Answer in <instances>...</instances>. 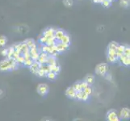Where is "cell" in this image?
<instances>
[{"instance_id":"cell-32","label":"cell","mask_w":130,"mask_h":121,"mask_svg":"<svg viewBox=\"0 0 130 121\" xmlns=\"http://www.w3.org/2000/svg\"><path fill=\"white\" fill-rule=\"evenodd\" d=\"M123 54L126 57H130V48L128 45H125L124 50V53Z\"/></svg>"},{"instance_id":"cell-5","label":"cell","mask_w":130,"mask_h":121,"mask_svg":"<svg viewBox=\"0 0 130 121\" xmlns=\"http://www.w3.org/2000/svg\"><path fill=\"white\" fill-rule=\"evenodd\" d=\"M107 60L109 63H115L118 61V57L116 56V50L107 49Z\"/></svg>"},{"instance_id":"cell-36","label":"cell","mask_w":130,"mask_h":121,"mask_svg":"<svg viewBox=\"0 0 130 121\" xmlns=\"http://www.w3.org/2000/svg\"><path fill=\"white\" fill-rule=\"evenodd\" d=\"M102 1H103V0H92V2L94 3H100V4H101Z\"/></svg>"},{"instance_id":"cell-13","label":"cell","mask_w":130,"mask_h":121,"mask_svg":"<svg viewBox=\"0 0 130 121\" xmlns=\"http://www.w3.org/2000/svg\"><path fill=\"white\" fill-rule=\"evenodd\" d=\"M118 61L119 62L121 65H124V66H129L130 65V57H126V56H124V54L121 56V57H120L118 58Z\"/></svg>"},{"instance_id":"cell-17","label":"cell","mask_w":130,"mask_h":121,"mask_svg":"<svg viewBox=\"0 0 130 121\" xmlns=\"http://www.w3.org/2000/svg\"><path fill=\"white\" fill-rule=\"evenodd\" d=\"M40 65L37 61H34L33 62V64L32 65V66L31 67H29V70H30V71L32 72V74H37V72L38 71V70L40 69Z\"/></svg>"},{"instance_id":"cell-29","label":"cell","mask_w":130,"mask_h":121,"mask_svg":"<svg viewBox=\"0 0 130 121\" xmlns=\"http://www.w3.org/2000/svg\"><path fill=\"white\" fill-rule=\"evenodd\" d=\"M83 91L86 93L88 96H90V95H91V94L93 92V89H92V87L91 86H87L86 88L83 90Z\"/></svg>"},{"instance_id":"cell-7","label":"cell","mask_w":130,"mask_h":121,"mask_svg":"<svg viewBox=\"0 0 130 121\" xmlns=\"http://www.w3.org/2000/svg\"><path fill=\"white\" fill-rule=\"evenodd\" d=\"M65 31L62 30V29H55V32H54V35H53V38H54L55 41L56 42H60L61 40L63 37V36L65 35Z\"/></svg>"},{"instance_id":"cell-37","label":"cell","mask_w":130,"mask_h":121,"mask_svg":"<svg viewBox=\"0 0 130 121\" xmlns=\"http://www.w3.org/2000/svg\"><path fill=\"white\" fill-rule=\"evenodd\" d=\"M109 1H110L111 3H112V2H114V1H116V0H109Z\"/></svg>"},{"instance_id":"cell-3","label":"cell","mask_w":130,"mask_h":121,"mask_svg":"<svg viewBox=\"0 0 130 121\" xmlns=\"http://www.w3.org/2000/svg\"><path fill=\"white\" fill-rule=\"evenodd\" d=\"M107 71H108V65L107 63H100L97 65V66L95 67V73L98 75L104 77L107 74Z\"/></svg>"},{"instance_id":"cell-9","label":"cell","mask_w":130,"mask_h":121,"mask_svg":"<svg viewBox=\"0 0 130 121\" xmlns=\"http://www.w3.org/2000/svg\"><path fill=\"white\" fill-rule=\"evenodd\" d=\"M89 97L90 96H88L83 91H81L76 93V98H75V99L79 100V101L86 102V101H87L89 99Z\"/></svg>"},{"instance_id":"cell-21","label":"cell","mask_w":130,"mask_h":121,"mask_svg":"<svg viewBox=\"0 0 130 121\" xmlns=\"http://www.w3.org/2000/svg\"><path fill=\"white\" fill-rule=\"evenodd\" d=\"M45 77L48 79V80H50V81H54L57 77V74H56L55 73H53L52 72V71H50V72H48L45 75Z\"/></svg>"},{"instance_id":"cell-39","label":"cell","mask_w":130,"mask_h":121,"mask_svg":"<svg viewBox=\"0 0 130 121\" xmlns=\"http://www.w3.org/2000/svg\"><path fill=\"white\" fill-rule=\"evenodd\" d=\"M0 94H3V91H2V90H0Z\"/></svg>"},{"instance_id":"cell-16","label":"cell","mask_w":130,"mask_h":121,"mask_svg":"<svg viewBox=\"0 0 130 121\" xmlns=\"http://www.w3.org/2000/svg\"><path fill=\"white\" fill-rule=\"evenodd\" d=\"M124 48H125V45H123V44H118L117 48H116V56H117L118 58L123 55Z\"/></svg>"},{"instance_id":"cell-11","label":"cell","mask_w":130,"mask_h":121,"mask_svg":"<svg viewBox=\"0 0 130 121\" xmlns=\"http://www.w3.org/2000/svg\"><path fill=\"white\" fill-rule=\"evenodd\" d=\"M48 57V54L46 53H43V52H40L39 53V57H38V59H37V62L40 65H43V64H45L46 63V60Z\"/></svg>"},{"instance_id":"cell-33","label":"cell","mask_w":130,"mask_h":121,"mask_svg":"<svg viewBox=\"0 0 130 121\" xmlns=\"http://www.w3.org/2000/svg\"><path fill=\"white\" fill-rule=\"evenodd\" d=\"M80 85H81V88H82L83 91V90H84L85 88H86L87 86H88V85H87L86 82H85L84 81H81V82H80Z\"/></svg>"},{"instance_id":"cell-20","label":"cell","mask_w":130,"mask_h":121,"mask_svg":"<svg viewBox=\"0 0 130 121\" xmlns=\"http://www.w3.org/2000/svg\"><path fill=\"white\" fill-rule=\"evenodd\" d=\"M24 43L28 47V48H31L34 47L35 45H37V44H36L33 39H27V40H25Z\"/></svg>"},{"instance_id":"cell-31","label":"cell","mask_w":130,"mask_h":121,"mask_svg":"<svg viewBox=\"0 0 130 121\" xmlns=\"http://www.w3.org/2000/svg\"><path fill=\"white\" fill-rule=\"evenodd\" d=\"M64 5L67 7H70L74 5V1L73 0H63Z\"/></svg>"},{"instance_id":"cell-26","label":"cell","mask_w":130,"mask_h":121,"mask_svg":"<svg viewBox=\"0 0 130 121\" xmlns=\"http://www.w3.org/2000/svg\"><path fill=\"white\" fill-rule=\"evenodd\" d=\"M33 62H34V61H33L32 59H31V58H29V59L24 61V64H23V65H24V66L29 68V67L32 66V65L33 64Z\"/></svg>"},{"instance_id":"cell-6","label":"cell","mask_w":130,"mask_h":121,"mask_svg":"<svg viewBox=\"0 0 130 121\" xmlns=\"http://www.w3.org/2000/svg\"><path fill=\"white\" fill-rule=\"evenodd\" d=\"M120 119H124V120H127L129 119L130 118V110L128 107H124V108L121 109L120 112Z\"/></svg>"},{"instance_id":"cell-22","label":"cell","mask_w":130,"mask_h":121,"mask_svg":"<svg viewBox=\"0 0 130 121\" xmlns=\"http://www.w3.org/2000/svg\"><path fill=\"white\" fill-rule=\"evenodd\" d=\"M118 44H119L117 42H116V41H111L108 44V45H107V49H110V50H116V48H117V46H118Z\"/></svg>"},{"instance_id":"cell-28","label":"cell","mask_w":130,"mask_h":121,"mask_svg":"<svg viewBox=\"0 0 130 121\" xmlns=\"http://www.w3.org/2000/svg\"><path fill=\"white\" fill-rule=\"evenodd\" d=\"M36 75L38 76L39 78H44V77H45L46 73L44 72V71L41 68H40V69L38 70V71L37 72V74H36Z\"/></svg>"},{"instance_id":"cell-19","label":"cell","mask_w":130,"mask_h":121,"mask_svg":"<svg viewBox=\"0 0 130 121\" xmlns=\"http://www.w3.org/2000/svg\"><path fill=\"white\" fill-rule=\"evenodd\" d=\"M49 67H50V70L52 71V72L55 73L56 74H58L61 72V65L58 63H57L55 65L49 66Z\"/></svg>"},{"instance_id":"cell-30","label":"cell","mask_w":130,"mask_h":121,"mask_svg":"<svg viewBox=\"0 0 130 121\" xmlns=\"http://www.w3.org/2000/svg\"><path fill=\"white\" fill-rule=\"evenodd\" d=\"M15 61L17 62V64L18 65H23L24 64V57L22 56V55H20L19 57H18L16 59H15Z\"/></svg>"},{"instance_id":"cell-23","label":"cell","mask_w":130,"mask_h":121,"mask_svg":"<svg viewBox=\"0 0 130 121\" xmlns=\"http://www.w3.org/2000/svg\"><path fill=\"white\" fill-rule=\"evenodd\" d=\"M129 4H130V0H120V5L121 7L128 8L129 7Z\"/></svg>"},{"instance_id":"cell-10","label":"cell","mask_w":130,"mask_h":121,"mask_svg":"<svg viewBox=\"0 0 130 121\" xmlns=\"http://www.w3.org/2000/svg\"><path fill=\"white\" fill-rule=\"evenodd\" d=\"M76 92L74 89L72 87H69L66 90V95L67 98H70V99H75L76 98Z\"/></svg>"},{"instance_id":"cell-18","label":"cell","mask_w":130,"mask_h":121,"mask_svg":"<svg viewBox=\"0 0 130 121\" xmlns=\"http://www.w3.org/2000/svg\"><path fill=\"white\" fill-rule=\"evenodd\" d=\"M60 42L62 43V44H67V45H70V36L67 33H65V35L63 36V37H62V39L61 40Z\"/></svg>"},{"instance_id":"cell-1","label":"cell","mask_w":130,"mask_h":121,"mask_svg":"<svg viewBox=\"0 0 130 121\" xmlns=\"http://www.w3.org/2000/svg\"><path fill=\"white\" fill-rule=\"evenodd\" d=\"M18 67L19 65L13 58H10V59L6 58L0 61V72H8V71L15 70Z\"/></svg>"},{"instance_id":"cell-38","label":"cell","mask_w":130,"mask_h":121,"mask_svg":"<svg viewBox=\"0 0 130 121\" xmlns=\"http://www.w3.org/2000/svg\"><path fill=\"white\" fill-rule=\"evenodd\" d=\"M43 121H51L50 119H44V120H43Z\"/></svg>"},{"instance_id":"cell-14","label":"cell","mask_w":130,"mask_h":121,"mask_svg":"<svg viewBox=\"0 0 130 121\" xmlns=\"http://www.w3.org/2000/svg\"><path fill=\"white\" fill-rule=\"evenodd\" d=\"M84 82H86L88 86L91 87L94 84V82H95V76L92 75V74H87L84 79Z\"/></svg>"},{"instance_id":"cell-27","label":"cell","mask_w":130,"mask_h":121,"mask_svg":"<svg viewBox=\"0 0 130 121\" xmlns=\"http://www.w3.org/2000/svg\"><path fill=\"white\" fill-rule=\"evenodd\" d=\"M111 3H111L109 0H103L101 3V5L105 8H108L111 6Z\"/></svg>"},{"instance_id":"cell-35","label":"cell","mask_w":130,"mask_h":121,"mask_svg":"<svg viewBox=\"0 0 130 121\" xmlns=\"http://www.w3.org/2000/svg\"><path fill=\"white\" fill-rule=\"evenodd\" d=\"M1 54L3 57H7V48H3V50L1 51Z\"/></svg>"},{"instance_id":"cell-8","label":"cell","mask_w":130,"mask_h":121,"mask_svg":"<svg viewBox=\"0 0 130 121\" xmlns=\"http://www.w3.org/2000/svg\"><path fill=\"white\" fill-rule=\"evenodd\" d=\"M55 47L57 49V52L60 54V53L66 52L67 49L69 48L70 45H67V44H62L61 42H57L55 44Z\"/></svg>"},{"instance_id":"cell-4","label":"cell","mask_w":130,"mask_h":121,"mask_svg":"<svg viewBox=\"0 0 130 121\" xmlns=\"http://www.w3.org/2000/svg\"><path fill=\"white\" fill-rule=\"evenodd\" d=\"M37 91L41 96H46L49 92V87L45 83L39 84L37 88Z\"/></svg>"},{"instance_id":"cell-12","label":"cell","mask_w":130,"mask_h":121,"mask_svg":"<svg viewBox=\"0 0 130 121\" xmlns=\"http://www.w3.org/2000/svg\"><path fill=\"white\" fill-rule=\"evenodd\" d=\"M54 32H55V29H53V28H48L43 32L42 36L48 39H52V38H53Z\"/></svg>"},{"instance_id":"cell-15","label":"cell","mask_w":130,"mask_h":121,"mask_svg":"<svg viewBox=\"0 0 130 121\" xmlns=\"http://www.w3.org/2000/svg\"><path fill=\"white\" fill-rule=\"evenodd\" d=\"M57 63V57H53V56L48 55L47 60H46V63L45 64H47L49 66H53V65H55Z\"/></svg>"},{"instance_id":"cell-25","label":"cell","mask_w":130,"mask_h":121,"mask_svg":"<svg viewBox=\"0 0 130 121\" xmlns=\"http://www.w3.org/2000/svg\"><path fill=\"white\" fill-rule=\"evenodd\" d=\"M72 87L74 89V91H75L76 92H79V91H83L82 88H81V85H80V82H75V83L73 85V86H72Z\"/></svg>"},{"instance_id":"cell-2","label":"cell","mask_w":130,"mask_h":121,"mask_svg":"<svg viewBox=\"0 0 130 121\" xmlns=\"http://www.w3.org/2000/svg\"><path fill=\"white\" fill-rule=\"evenodd\" d=\"M106 120L107 121H121L117 111L114 109H111L107 112Z\"/></svg>"},{"instance_id":"cell-34","label":"cell","mask_w":130,"mask_h":121,"mask_svg":"<svg viewBox=\"0 0 130 121\" xmlns=\"http://www.w3.org/2000/svg\"><path fill=\"white\" fill-rule=\"evenodd\" d=\"M104 77H105V78L107 81H111V80H112V77H111V75L110 74H108V73H107V74L104 76Z\"/></svg>"},{"instance_id":"cell-24","label":"cell","mask_w":130,"mask_h":121,"mask_svg":"<svg viewBox=\"0 0 130 121\" xmlns=\"http://www.w3.org/2000/svg\"><path fill=\"white\" fill-rule=\"evenodd\" d=\"M7 38L5 36H0V47L3 48L7 44Z\"/></svg>"}]
</instances>
